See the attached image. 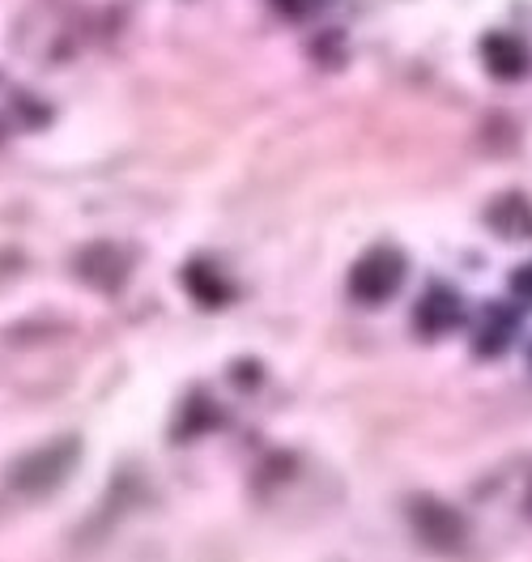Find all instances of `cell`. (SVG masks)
Masks as SVG:
<instances>
[{
  "mask_svg": "<svg viewBox=\"0 0 532 562\" xmlns=\"http://www.w3.org/2000/svg\"><path fill=\"white\" fill-rule=\"evenodd\" d=\"M486 226L495 231L498 239H532V201L520 196V192L498 196L486 210Z\"/></svg>",
  "mask_w": 532,
  "mask_h": 562,
  "instance_id": "6",
  "label": "cell"
},
{
  "mask_svg": "<svg viewBox=\"0 0 532 562\" xmlns=\"http://www.w3.org/2000/svg\"><path fill=\"white\" fill-rule=\"evenodd\" d=\"M188 290H192L205 307H217V303L230 299V285H217V273H213L210 265H192V269H188Z\"/></svg>",
  "mask_w": 532,
  "mask_h": 562,
  "instance_id": "9",
  "label": "cell"
},
{
  "mask_svg": "<svg viewBox=\"0 0 532 562\" xmlns=\"http://www.w3.org/2000/svg\"><path fill=\"white\" fill-rule=\"evenodd\" d=\"M461 294L452 285H430L422 294V303H418V312H414V324H418L422 337H443V333H452L461 324Z\"/></svg>",
  "mask_w": 532,
  "mask_h": 562,
  "instance_id": "4",
  "label": "cell"
},
{
  "mask_svg": "<svg viewBox=\"0 0 532 562\" xmlns=\"http://www.w3.org/2000/svg\"><path fill=\"white\" fill-rule=\"evenodd\" d=\"M285 18H312L319 9V0H273Z\"/></svg>",
  "mask_w": 532,
  "mask_h": 562,
  "instance_id": "11",
  "label": "cell"
},
{
  "mask_svg": "<svg viewBox=\"0 0 532 562\" xmlns=\"http://www.w3.org/2000/svg\"><path fill=\"white\" fill-rule=\"evenodd\" d=\"M405 512H409V528L418 532V541H422L426 550H434V554H456V550H464L468 525H464V516L452 503L430 498V494H414L405 503Z\"/></svg>",
  "mask_w": 532,
  "mask_h": 562,
  "instance_id": "1",
  "label": "cell"
},
{
  "mask_svg": "<svg viewBox=\"0 0 532 562\" xmlns=\"http://www.w3.org/2000/svg\"><path fill=\"white\" fill-rule=\"evenodd\" d=\"M405 273H409V265H405V256L396 247H375L350 269V294L358 303H371V307L388 303L392 294L400 290Z\"/></svg>",
  "mask_w": 532,
  "mask_h": 562,
  "instance_id": "2",
  "label": "cell"
},
{
  "mask_svg": "<svg viewBox=\"0 0 532 562\" xmlns=\"http://www.w3.org/2000/svg\"><path fill=\"white\" fill-rule=\"evenodd\" d=\"M516 328H520V316H516L511 307H486L482 328H477V350L502 353V346L516 337Z\"/></svg>",
  "mask_w": 532,
  "mask_h": 562,
  "instance_id": "7",
  "label": "cell"
},
{
  "mask_svg": "<svg viewBox=\"0 0 532 562\" xmlns=\"http://www.w3.org/2000/svg\"><path fill=\"white\" fill-rule=\"evenodd\" d=\"M482 65L498 81H520L532 72V47L516 35H486L482 43Z\"/></svg>",
  "mask_w": 532,
  "mask_h": 562,
  "instance_id": "3",
  "label": "cell"
},
{
  "mask_svg": "<svg viewBox=\"0 0 532 562\" xmlns=\"http://www.w3.org/2000/svg\"><path fill=\"white\" fill-rule=\"evenodd\" d=\"M72 452H77L72 443H56V448H43V452H35V457L26 460L35 477H31V482H22V486H52V482H56V477H60V473L72 464Z\"/></svg>",
  "mask_w": 532,
  "mask_h": 562,
  "instance_id": "8",
  "label": "cell"
},
{
  "mask_svg": "<svg viewBox=\"0 0 532 562\" xmlns=\"http://www.w3.org/2000/svg\"><path fill=\"white\" fill-rule=\"evenodd\" d=\"M511 294H516L520 303H529V307H532V265H520V269L511 273Z\"/></svg>",
  "mask_w": 532,
  "mask_h": 562,
  "instance_id": "10",
  "label": "cell"
},
{
  "mask_svg": "<svg viewBox=\"0 0 532 562\" xmlns=\"http://www.w3.org/2000/svg\"><path fill=\"white\" fill-rule=\"evenodd\" d=\"M128 251L115 244H94L81 260H77V273L90 281V285H106V290H120L128 278Z\"/></svg>",
  "mask_w": 532,
  "mask_h": 562,
  "instance_id": "5",
  "label": "cell"
}]
</instances>
